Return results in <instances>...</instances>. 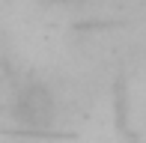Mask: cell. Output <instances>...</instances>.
I'll return each mask as SVG.
<instances>
[{"instance_id": "cell-1", "label": "cell", "mask_w": 146, "mask_h": 143, "mask_svg": "<svg viewBox=\"0 0 146 143\" xmlns=\"http://www.w3.org/2000/svg\"><path fill=\"white\" fill-rule=\"evenodd\" d=\"M15 116L18 122L24 125H33V128H42V125H51L54 119V99L45 87H30L18 95V107H15Z\"/></svg>"}]
</instances>
